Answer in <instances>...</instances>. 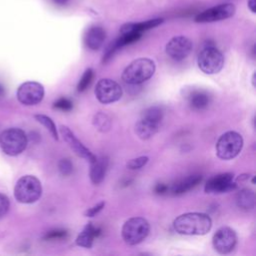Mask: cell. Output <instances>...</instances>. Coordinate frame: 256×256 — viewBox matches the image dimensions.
<instances>
[{
  "label": "cell",
  "instance_id": "cell-35",
  "mask_svg": "<svg viewBox=\"0 0 256 256\" xmlns=\"http://www.w3.org/2000/svg\"><path fill=\"white\" fill-rule=\"evenodd\" d=\"M4 92H5V91H4V88H3V86H2V85H0V96H2Z\"/></svg>",
  "mask_w": 256,
  "mask_h": 256
},
{
  "label": "cell",
  "instance_id": "cell-23",
  "mask_svg": "<svg viewBox=\"0 0 256 256\" xmlns=\"http://www.w3.org/2000/svg\"><path fill=\"white\" fill-rule=\"evenodd\" d=\"M93 124L97 130L106 132L111 128V120L105 113L98 112L93 118Z\"/></svg>",
  "mask_w": 256,
  "mask_h": 256
},
{
  "label": "cell",
  "instance_id": "cell-14",
  "mask_svg": "<svg viewBox=\"0 0 256 256\" xmlns=\"http://www.w3.org/2000/svg\"><path fill=\"white\" fill-rule=\"evenodd\" d=\"M234 175L232 173H222L210 178L204 187L206 193L210 194H220L225 193L236 188V183L234 182Z\"/></svg>",
  "mask_w": 256,
  "mask_h": 256
},
{
  "label": "cell",
  "instance_id": "cell-6",
  "mask_svg": "<svg viewBox=\"0 0 256 256\" xmlns=\"http://www.w3.org/2000/svg\"><path fill=\"white\" fill-rule=\"evenodd\" d=\"M27 146V136L19 128H9L0 134V148L9 156L22 153Z\"/></svg>",
  "mask_w": 256,
  "mask_h": 256
},
{
  "label": "cell",
  "instance_id": "cell-18",
  "mask_svg": "<svg viewBox=\"0 0 256 256\" xmlns=\"http://www.w3.org/2000/svg\"><path fill=\"white\" fill-rule=\"evenodd\" d=\"M100 234V229L94 226L91 222L88 223L82 232L76 238V244L80 247L91 248L93 245L94 239Z\"/></svg>",
  "mask_w": 256,
  "mask_h": 256
},
{
  "label": "cell",
  "instance_id": "cell-27",
  "mask_svg": "<svg viewBox=\"0 0 256 256\" xmlns=\"http://www.w3.org/2000/svg\"><path fill=\"white\" fill-rule=\"evenodd\" d=\"M58 168H59V171L62 175L64 176H68L72 173L73 171V165L71 163L70 160L64 158V159H61L58 163Z\"/></svg>",
  "mask_w": 256,
  "mask_h": 256
},
{
  "label": "cell",
  "instance_id": "cell-9",
  "mask_svg": "<svg viewBox=\"0 0 256 256\" xmlns=\"http://www.w3.org/2000/svg\"><path fill=\"white\" fill-rule=\"evenodd\" d=\"M95 96L102 104H110L118 101L122 97V88L110 78L100 79L95 86Z\"/></svg>",
  "mask_w": 256,
  "mask_h": 256
},
{
  "label": "cell",
  "instance_id": "cell-2",
  "mask_svg": "<svg viewBox=\"0 0 256 256\" xmlns=\"http://www.w3.org/2000/svg\"><path fill=\"white\" fill-rule=\"evenodd\" d=\"M155 63L149 58H138L124 69L122 80L130 85L141 84L150 79L155 73Z\"/></svg>",
  "mask_w": 256,
  "mask_h": 256
},
{
  "label": "cell",
  "instance_id": "cell-24",
  "mask_svg": "<svg viewBox=\"0 0 256 256\" xmlns=\"http://www.w3.org/2000/svg\"><path fill=\"white\" fill-rule=\"evenodd\" d=\"M35 119L39 123H41L51 133V135L53 136L54 139L58 140V132H57L56 125L54 124L53 120L50 117H48L46 115H43V114H37V115H35Z\"/></svg>",
  "mask_w": 256,
  "mask_h": 256
},
{
  "label": "cell",
  "instance_id": "cell-21",
  "mask_svg": "<svg viewBox=\"0 0 256 256\" xmlns=\"http://www.w3.org/2000/svg\"><path fill=\"white\" fill-rule=\"evenodd\" d=\"M188 102L191 108L196 110H202L209 105L210 95L206 91L195 90L189 94Z\"/></svg>",
  "mask_w": 256,
  "mask_h": 256
},
{
  "label": "cell",
  "instance_id": "cell-7",
  "mask_svg": "<svg viewBox=\"0 0 256 256\" xmlns=\"http://www.w3.org/2000/svg\"><path fill=\"white\" fill-rule=\"evenodd\" d=\"M149 231L150 225L145 218L133 217L123 224L121 234L123 240L128 245H136L148 236Z\"/></svg>",
  "mask_w": 256,
  "mask_h": 256
},
{
  "label": "cell",
  "instance_id": "cell-34",
  "mask_svg": "<svg viewBox=\"0 0 256 256\" xmlns=\"http://www.w3.org/2000/svg\"><path fill=\"white\" fill-rule=\"evenodd\" d=\"M54 1V3L55 4H57V5H65V4H67L68 3V1L69 0H53Z\"/></svg>",
  "mask_w": 256,
  "mask_h": 256
},
{
  "label": "cell",
  "instance_id": "cell-16",
  "mask_svg": "<svg viewBox=\"0 0 256 256\" xmlns=\"http://www.w3.org/2000/svg\"><path fill=\"white\" fill-rule=\"evenodd\" d=\"M90 179L93 184H100L105 178L108 169V158L106 156L96 157V159L90 163Z\"/></svg>",
  "mask_w": 256,
  "mask_h": 256
},
{
  "label": "cell",
  "instance_id": "cell-8",
  "mask_svg": "<svg viewBox=\"0 0 256 256\" xmlns=\"http://www.w3.org/2000/svg\"><path fill=\"white\" fill-rule=\"evenodd\" d=\"M197 64L199 69L205 74H216L224 66V56L215 46L208 45L198 54Z\"/></svg>",
  "mask_w": 256,
  "mask_h": 256
},
{
  "label": "cell",
  "instance_id": "cell-33",
  "mask_svg": "<svg viewBox=\"0 0 256 256\" xmlns=\"http://www.w3.org/2000/svg\"><path fill=\"white\" fill-rule=\"evenodd\" d=\"M248 8L251 10V12L255 13V11H256V0H248Z\"/></svg>",
  "mask_w": 256,
  "mask_h": 256
},
{
  "label": "cell",
  "instance_id": "cell-10",
  "mask_svg": "<svg viewBox=\"0 0 256 256\" xmlns=\"http://www.w3.org/2000/svg\"><path fill=\"white\" fill-rule=\"evenodd\" d=\"M44 94L45 91L42 84L36 81H27L18 87L17 99L23 105L33 106L42 101Z\"/></svg>",
  "mask_w": 256,
  "mask_h": 256
},
{
  "label": "cell",
  "instance_id": "cell-31",
  "mask_svg": "<svg viewBox=\"0 0 256 256\" xmlns=\"http://www.w3.org/2000/svg\"><path fill=\"white\" fill-rule=\"evenodd\" d=\"M9 209V199L4 195L0 193V218L6 215Z\"/></svg>",
  "mask_w": 256,
  "mask_h": 256
},
{
  "label": "cell",
  "instance_id": "cell-15",
  "mask_svg": "<svg viewBox=\"0 0 256 256\" xmlns=\"http://www.w3.org/2000/svg\"><path fill=\"white\" fill-rule=\"evenodd\" d=\"M60 133L63 136V139L68 143L70 148L77 154L79 157H82L89 161L90 163L93 162L96 159V156L87 148L85 147L81 141H79L74 133L67 127V126H61L60 127Z\"/></svg>",
  "mask_w": 256,
  "mask_h": 256
},
{
  "label": "cell",
  "instance_id": "cell-26",
  "mask_svg": "<svg viewBox=\"0 0 256 256\" xmlns=\"http://www.w3.org/2000/svg\"><path fill=\"white\" fill-rule=\"evenodd\" d=\"M148 161H149V158L147 156H139V157L130 159L126 163V166L131 170H136L144 167L148 163Z\"/></svg>",
  "mask_w": 256,
  "mask_h": 256
},
{
  "label": "cell",
  "instance_id": "cell-28",
  "mask_svg": "<svg viewBox=\"0 0 256 256\" xmlns=\"http://www.w3.org/2000/svg\"><path fill=\"white\" fill-rule=\"evenodd\" d=\"M54 107L59 109V110H62V111H69L72 109L73 107V104L72 102L67 99V98H59L55 103H54Z\"/></svg>",
  "mask_w": 256,
  "mask_h": 256
},
{
  "label": "cell",
  "instance_id": "cell-20",
  "mask_svg": "<svg viewBox=\"0 0 256 256\" xmlns=\"http://www.w3.org/2000/svg\"><path fill=\"white\" fill-rule=\"evenodd\" d=\"M202 180V176L199 174H193L190 175L184 179H181L180 181L176 182L172 186V192L174 194H183L187 191L193 189L195 186H197Z\"/></svg>",
  "mask_w": 256,
  "mask_h": 256
},
{
  "label": "cell",
  "instance_id": "cell-32",
  "mask_svg": "<svg viewBox=\"0 0 256 256\" xmlns=\"http://www.w3.org/2000/svg\"><path fill=\"white\" fill-rule=\"evenodd\" d=\"M167 190H168V187L163 183H158L155 186V192L158 194H163V193L167 192Z\"/></svg>",
  "mask_w": 256,
  "mask_h": 256
},
{
  "label": "cell",
  "instance_id": "cell-3",
  "mask_svg": "<svg viewBox=\"0 0 256 256\" xmlns=\"http://www.w3.org/2000/svg\"><path fill=\"white\" fill-rule=\"evenodd\" d=\"M163 119V110L159 106H151L145 109L141 118L135 124V133L142 139L147 140L154 136Z\"/></svg>",
  "mask_w": 256,
  "mask_h": 256
},
{
  "label": "cell",
  "instance_id": "cell-29",
  "mask_svg": "<svg viewBox=\"0 0 256 256\" xmlns=\"http://www.w3.org/2000/svg\"><path fill=\"white\" fill-rule=\"evenodd\" d=\"M104 206H105V202H104V201H101V202L97 203L96 205L92 206L91 208H88V209L84 212V215H85L86 217H93V216H95L96 214H98V213L104 208Z\"/></svg>",
  "mask_w": 256,
  "mask_h": 256
},
{
  "label": "cell",
  "instance_id": "cell-25",
  "mask_svg": "<svg viewBox=\"0 0 256 256\" xmlns=\"http://www.w3.org/2000/svg\"><path fill=\"white\" fill-rule=\"evenodd\" d=\"M94 77V71L92 68H88L85 70V72L83 73L82 77L79 80V83L77 85V90L79 92H83L84 90H86L88 88V86L91 84L92 80Z\"/></svg>",
  "mask_w": 256,
  "mask_h": 256
},
{
  "label": "cell",
  "instance_id": "cell-22",
  "mask_svg": "<svg viewBox=\"0 0 256 256\" xmlns=\"http://www.w3.org/2000/svg\"><path fill=\"white\" fill-rule=\"evenodd\" d=\"M236 204L243 210H250L255 206V194L250 189H242L236 195Z\"/></svg>",
  "mask_w": 256,
  "mask_h": 256
},
{
  "label": "cell",
  "instance_id": "cell-5",
  "mask_svg": "<svg viewBox=\"0 0 256 256\" xmlns=\"http://www.w3.org/2000/svg\"><path fill=\"white\" fill-rule=\"evenodd\" d=\"M242 147V136L236 131H227L218 138L215 149L218 158L222 160H231L241 152Z\"/></svg>",
  "mask_w": 256,
  "mask_h": 256
},
{
  "label": "cell",
  "instance_id": "cell-30",
  "mask_svg": "<svg viewBox=\"0 0 256 256\" xmlns=\"http://www.w3.org/2000/svg\"><path fill=\"white\" fill-rule=\"evenodd\" d=\"M67 235V232L65 230H53V231H50L48 232L46 235H45V239L46 240H54V239H62L64 238L65 236Z\"/></svg>",
  "mask_w": 256,
  "mask_h": 256
},
{
  "label": "cell",
  "instance_id": "cell-11",
  "mask_svg": "<svg viewBox=\"0 0 256 256\" xmlns=\"http://www.w3.org/2000/svg\"><path fill=\"white\" fill-rule=\"evenodd\" d=\"M236 8L232 3H223L200 12L195 17L197 23H209L224 20L235 14Z\"/></svg>",
  "mask_w": 256,
  "mask_h": 256
},
{
  "label": "cell",
  "instance_id": "cell-12",
  "mask_svg": "<svg viewBox=\"0 0 256 256\" xmlns=\"http://www.w3.org/2000/svg\"><path fill=\"white\" fill-rule=\"evenodd\" d=\"M237 235L235 231L227 226L219 228L212 238L214 249L220 254L230 253L236 246Z\"/></svg>",
  "mask_w": 256,
  "mask_h": 256
},
{
  "label": "cell",
  "instance_id": "cell-1",
  "mask_svg": "<svg viewBox=\"0 0 256 256\" xmlns=\"http://www.w3.org/2000/svg\"><path fill=\"white\" fill-rule=\"evenodd\" d=\"M211 227L212 220L210 216L199 212L181 214L173 221L174 230L182 235H205Z\"/></svg>",
  "mask_w": 256,
  "mask_h": 256
},
{
  "label": "cell",
  "instance_id": "cell-13",
  "mask_svg": "<svg viewBox=\"0 0 256 256\" xmlns=\"http://www.w3.org/2000/svg\"><path fill=\"white\" fill-rule=\"evenodd\" d=\"M193 43L185 36H175L171 38L166 44V54L175 61L185 59L192 51Z\"/></svg>",
  "mask_w": 256,
  "mask_h": 256
},
{
  "label": "cell",
  "instance_id": "cell-17",
  "mask_svg": "<svg viewBox=\"0 0 256 256\" xmlns=\"http://www.w3.org/2000/svg\"><path fill=\"white\" fill-rule=\"evenodd\" d=\"M106 33L100 26H92L85 35L86 46L91 50H98L104 43Z\"/></svg>",
  "mask_w": 256,
  "mask_h": 256
},
{
  "label": "cell",
  "instance_id": "cell-4",
  "mask_svg": "<svg viewBox=\"0 0 256 256\" xmlns=\"http://www.w3.org/2000/svg\"><path fill=\"white\" fill-rule=\"evenodd\" d=\"M41 194V182L33 175H25L21 177L14 187V196L20 203H34L40 198Z\"/></svg>",
  "mask_w": 256,
  "mask_h": 256
},
{
  "label": "cell",
  "instance_id": "cell-19",
  "mask_svg": "<svg viewBox=\"0 0 256 256\" xmlns=\"http://www.w3.org/2000/svg\"><path fill=\"white\" fill-rule=\"evenodd\" d=\"M162 18H155V19H150L147 21L143 22H138V23H126L124 24L121 29L120 33H125V32H137V33H143L149 29H152L154 27L159 26L160 24L163 23Z\"/></svg>",
  "mask_w": 256,
  "mask_h": 256
}]
</instances>
